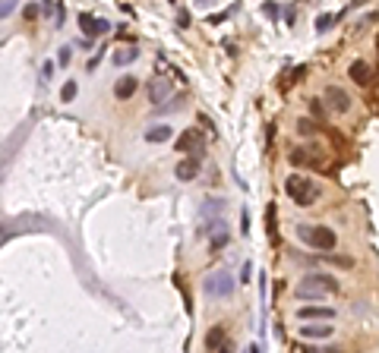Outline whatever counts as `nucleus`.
<instances>
[{"instance_id":"obj_2","label":"nucleus","mask_w":379,"mask_h":353,"mask_svg":"<svg viewBox=\"0 0 379 353\" xmlns=\"http://www.w3.org/2000/svg\"><path fill=\"white\" fill-rule=\"evenodd\" d=\"M284 193L294 199L300 208H307V205H313L316 202V186H313V180H307L304 174H291L288 180H284Z\"/></svg>"},{"instance_id":"obj_18","label":"nucleus","mask_w":379,"mask_h":353,"mask_svg":"<svg viewBox=\"0 0 379 353\" xmlns=\"http://www.w3.org/2000/svg\"><path fill=\"white\" fill-rule=\"evenodd\" d=\"M335 19H341V13H338V16H332V13H322L319 19H316V32H329L332 25H335Z\"/></svg>"},{"instance_id":"obj_1","label":"nucleus","mask_w":379,"mask_h":353,"mask_svg":"<svg viewBox=\"0 0 379 353\" xmlns=\"http://www.w3.org/2000/svg\"><path fill=\"white\" fill-rule=\"evenodd\" d=\"M329 294H338V281H335L332 274H322V271L304 274V281H300L297 290H294L297 300H322Z\"/></svg>"},{"instance_id":"obj_31","label":"nucleus","mask_w":379,"mask_h":353,"mask_svg":"<svg viewBox=\"0 0 379 353\" xmlns=\"http://www.w3.org/2000/svg\"><path fill=\"white\" fill-rule=\"evenodd\" d=\"M199 123L205 126V130H215V123H212V120H209V117H205V114H199Z\"/></svg>"},{"instance_id":"obj_30","label":"nucleus","mask_w":379,"mask_h":353,"mask_svg":"<svg viewBox=\"0 0 379 353\" xmlns=\"http://www.w3.org/2000/svg\"><path fill=\"white\" fill-rule=\"evenodd\" d=\"M262 13L269 16V19H275V16H278V6H275V3H265V6H262Z\"/></svg>"},{"instance_id":"obj_24","label":"nucleus","mask_w":379,"mask_h":353,"mask_svg":"<svg viewBox=\"0 0 379 353\" xmlns=\"http://www.w3.org/2000/svg\"><path fill=\"white\" fill-rule=\"evenodd\" d=\"M70 57H73V48H60V50H57V63H60V66L70 63Z\"/></svg>"},{"instance_id":"obj_8","label":"nucleus","mask_w":379,"mask_h":353,"mask_svg":"<svg viewBox=\"0 0 379 353\" xmlns=\"http://www.w3.org/2000/svg\"><path fill=\"white\" fill-rule=\"evenodd\" d=\"M168 95H171V82L165 79V76H155V79L149 82V98H152V104H165Z\"/></svg>"},{"instance_id":"obj_25","label":"nucleus","mask_w":379,"mask_h":353,"mask_svg":"<svg viewBox=\"0 0 379 353\" xmlns=\"http://www.w3.org/2000/svg\"><path fill=\"white\" fill-rule=\"evenodd\" d=\"M310 110H313V117H316V120H322V114H325V110H322V101H319V98H313V101H310Z\"/></svg>"},{"instance_id":"obj_17","label":"nucleus","mask_w":379,"mask_h":353,"mask_svg":"<svg viewBox=\"0 0 379 353\" xmlns=\"http://www.w3.org/2000/svg\"><path fill=\"white\" fill-rule=\"evenodd\" d=\"M291 164H294V167L313 164V154H310V151H304V149H291Z\"/></svg>"},{"instance_id":"obj_14","label":"nucleus","mask_w":379,"mask_h":353,"mask_svg":"<svg viewBox=\"0 0 379 353\" xmlns=\"http://www.w3.org/2000/svg\"><path fill=\"white\" fill-rule=\"evenodd\" d=\"M332 325H300V338H313V341H319V338H332Z\"/></svg>"},{"instance_id":"obj_27","label":"nucleus","mask_w":379,"mask_h":353,"mask_svg":"<svg viewBox=\"0 0 379 353\" xmlns=\"http://www.w3.org/2000/svg\"><path fill=\"white\" fill-rule=\"evenodd\" d=\"M177 25H180V29H187V25H190V13H187V10L177 13Z\"/></svg>"},{"instance_id":"obj_12","label":"nucleus","mask_w":379,"mask_h":353,"mask_svg":"<svg viewBox=\"0 0 379 353\" xmlns=\"http://www.w3.org/2000/svg\"><path fill=\"white\" fill-rule=\"evenodd\" d=\"M199 161L202 158H196V154H193V158H187V161H180V164H177V180H184V183H187V180H196V174H199Z\"/></svg>"},{"instance_id":"obj_23","label":"nucleus","mask_w":379,"mask_h":353,"mask_svg":"<svg viewBox=\"0 0 379 353\" xmlns=\"http://www.w3.org/2000/svg\"><path fill=\"white\" fill-rule=\"evenodd\" d=\"M225 243H228V230L218 227V237H212V249H221Z\"/></svg>"},{"instance_id":"obj_3","label":"nucleus","mask_w":379,"mask_h":353,"mask_svg":"<svg viewBox=\"0 0 379 353\" xmlns=\"http://www.w3.org/2000/svg\"><path fill=\"white\" fill-rule=\"evenodd\" d=\"M202 287H205V294H209V297L225 300V297L234 294V274H228V271H215V274H209V278H205Z\"/></svg>"},{"instance_id":"obj_6","label":"nucleus","mask_w":379,"mask_h":353,"mask_svg":"<svg viewBox=\"0 0 379 353\" xmlns=\"http://www.w3.org/2000/svg\"><path fill=\"white\" fill-rule=\"evenodd\" d=\"M325 104H329L335 114H344V110H351V95L338 89V85H329L325 89Z\"/></svg>"},{"instance_id":"obj_20","label":"nucleus","mask_w":379,"mask_h":353,"mask_svg":"<svg viewBox=\"0 0 379 353\" xmlns=\"http://www.w3.org/2000/svg\"><path fill=\"white\" fill-rule=\"evenodd\" d=\"M265 211H269V224H265V227H269V240H272V243H278V230H275V205H269Z\"/></svg>"},{"instance_id":"obj_7","label":"nucleus","mask_w":379,"mask_h":353,"mask_svg":"<svg viewBox=\"0 0 379 353\" xmlns=\"http://www.w3.org/2000/svg\"><path fill=\"white\" fill-rule=\"evenodd\" d=\"M79 29H82V35L95 38V35H108V32H111V22L95 19V16H89V13H79Z\"/></svg>"},{"instance_id":"obj_11","label":"nucleus","mask_w":379,"mask_h":353,"mask_svg":"<svg viewBox=\"0 0 379 353\" xmlns=\"http://www.w3.org/2000/svg\"><path fill=\"white\" fill-rule=\"evenodd\" d=\"M297 318H335V309L332 306H319V303H307L297 309Z\"/></svg>"},{"instance_id":"obj_13","label":"nucleus","mask_w":379,"mask_h":353,"mask_svg":"<svg viewBox=\"0 0 379 353\" xmlns=\"http://www.w3.org/2000/svg\"><path fill=\"white\" fill-rule=\"evenodd\" d=\"M205 350H228V341H225V328L215 325V328L205 334Z\"/></svg>"},{"instance_id":"obj_19","label":"nucleus","mask_w":379,"mask_h":353,"mask_svg":"<svg viewBox=\"0 0 379 353\" xmlns=\"http://www.w3.org/2000/svg\"><path fill=\"white\" fill-rule=\"evenodd\" d=\"M76 92H79L76 79H66V82H63V89H60V98H63V101H73V98H76Z\"/></svg>"},{"instance_id":"obj_10","label":"nucleus","mask_w":379,"mask_h":353,"mask_svg":"<svg viewBox=\"0 0 379 353\" xmlns=\"http://www.w3.org/2000/svg\"><path fill=\"white\" fill-rule=\"evenodd\" d=\"M348 73H351V79H354L357 85H364V89H367L370 82H373V70H370L367 60H354V63L348 66Z\"/></svg>"},{"instance_id":"obj_16","label":"nucleus","mask_w":379,"mask_h":353,"mask_svg":"<svg viewBox=\"0 0 379 353\" xmlns=\"http://www.w3.org/2000/svg\"><path fill=\"white\" fill-rule=\"evenodd\" d=\"M171 136H174V130H171L168 123H158V126H149V130H145V142H168Z\"/></svg>"},{"instance_id":"obj_4","label":"nucleus","mask_w":379,"mask_h":353,"mask_svg":"<svg viewBox=\"0 0 379 353\" xmlns=\"http://www.w3.org/2000/svg\"><path fill=\"white\" fill-rule=\"evenodd\" d=\"M177 151H184V154L193 151L196 158H202V154H205V139H202V133H199V130L180 133V136H177Z\"/></svg>"},{"instance_id":"obj_5","label":"nucleus","mask_w":379,"mask_h":353,"mask_svg":"<svg viewBox=\"0 0 379 353\" xmlns=\"http://www.w3.org/2000/svg\"><path fill=\"white\" fill-rule=\"evenodd\" d=\"M310 246L319 249V252H332L335 246H338V237H335L332 227H325V224H319V227L313 230V240H310Z\"/></svg>"},{"instance_id":"obj_15","label":"nucleus","mask_w":379,"mask_h":353,"mask_svg":"<svg viewBox=\"0 0 379 353\" xmlns=\"http://www.w3.org/2000/svg\"><path fill=\"white\" fill-rule=\"evenodd\" d=\"M136 57H139V48H117L114 54H111V63H114V66H126V63H133Z\"/></svg>"},{"instance_id":"obj_34","label":"nucleus","mask_w":379,"mask_h":353,"mask_svg":"<svg viewBox=\"0 0 379 353\" xmlns=\"http://www.w3.org/2000/svg\"><path fill=\"white\" fill-rule=\"evenodd\" d=\"M193 3H196V6H209L212 0H193Z\"/></svg>"},{"instance_id":"obj_26","label":"nucleus","mask_w":379,"mask_h":353,"mask_svg":"<svg viewBox=\"0 0 379 353\" xmlns=\"http://www.w3.org/2000/svg\"><path fill=\"white\" fill-rule=\"evenodd\" d=\"M297 237H300V240H307V243H310V240H313V227H307V224H300V227H297Z\"/></svg>"},{"instance_id":"obj_29","label":"nucleus","mask_w":379,"mask_h":353,"mask_svg":"<svg viewBox=\"0 0 379 353\" xmlns=\"http://www.w3.org/2000/svg\"><path fill=\"white\" fill-rule=\"evenodd\" d=\"M13 6H16V0H3V10H0V16H3V19H6V16L13 13Z\"/></svg>"},{"instance_id":"obj_22","label":"nucleus","mask_w":379,"mask_h":353,"mask_svg":"<svg viewBox=\"0 0 379 353\" xmlns=\"http://www.w3.org/2000/svg\"><path fill=\"white\" fill-rule=\"evenodd\" d=\"M221 208H225V202H221V199H215V202H205V205H202V218H205V214H215V211H221Z\"/></svg>"},{"instance_id":"obj_28","label":"nucleus","mask_w":379,"mask_h":353,"mask_svg":"<svg viewBox=\"0 0 379 353\" xmlns=\"http://www.w3.org/2000/svg\"><path fill=\"white\" fill-rule=\"evenodd\" d=\"M51 76H54V63H45V66H41V79H51Z\"/></svg>"},{"instance_id":"obj_32","label":"nucleus","mask_w":379,"mask_h":353,"mask_svg":"<svg viewBox=\"0 0 379 353\" xmlns=\"http://www.w3.org/2000/svg\"><path fill=\"white\" fill-rule=\"evenodd\" d=\"M250 271H253V265L244 262V274H240V281H250Z\"/></svg>"},{"instance_id":"obj_33","label":"nucleus","mask_w":379,"mask_h":353,"mask_svg":"<svg viewBox=\"0 0 379 353\" xmlns=\"http://www.w3.org/2000/svg\"><path fill=\"white\" fill-rule=\"evenodd\" d=\"M38 16V6H25V19H35Z\"/></svg>"},{"instance_id":"obj_21","label":"nucleus","mask_w":379,"mask_h":353,"mask_svg":"<svg viewBox=\"0 0 379 353\" xmlns=\"http://www.w3.org/2000/svg\"><path fill=\"white\" fill-rule=\"evenodd\" d=\"M316 126H319V123H313V120H307V117H304V120H297V130L304 133V136H310V133H316Z\"/></svg>"},{"instance_id":"obj_9","label":"nucleus","mask_w":379,"mask_h":353,"mask_svg":"<svg viewBox=\"0 0 379 353\" xmlns=\"http://www.w3.org/2000/svg\"><path fill=\"white\" fill-rule=\"evenodd\" d=\"M136 89H139V79H136V76H120V79L114 82V98L126 101V98L136 95Z\"/></svg>"}]
</instances>
